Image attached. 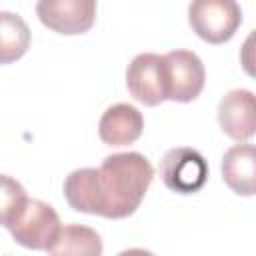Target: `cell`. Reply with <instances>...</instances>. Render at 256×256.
I'll list each match as a JSON object with an SVG mask.
<instances>
[{
  "mask_svg": "<svg viewBox=\"0 0 256 256\" xmlns=\"http://www.w3.org/2000/svg\"><path fill=\"white\" fill-rule=\"evenodd\" d=\"M224 184L238 196H256V144H234L220 162Z\"/></svg>",
  "mask_w": 256,
  "mask_h": 256,
  "instance_id": "cell-10",
  "label": "cell"
},
{
  "mask_svg": "<svg viewBox=\"0 0 256 256\" xmlns=\"http://www.w3.org/2000/svg\"><path fill=\"white\" fill-rule=\"evenodd\" d=\"M2 226L20 246L30 250H50L62 230L58 212L36 198H28L16 214L2 222Z\"/></svg>",
  "mask_w": 256,
  "mask_h": 256,
  "instance_id": "cell-2",
  "label": "cell"
},
{
  "mask_svg": "<svg viewBox=\"0 0 256 256\" xmlns=\"http://www.w3.org/2000/svg\"><path fill=\"white\" fill-rule=\"evenodd\" d=\"M40 22L58 34H84L96 20L94 0H40L36 4Z\"/></svg>",
  "mask_w": 256,
  "mask_h": 256,
  "instance_id": "cell-7",
  "label": "cell"
},
{
  "mask_svg": "<svg viewBox=\"0 0 256 256\" xmlns=\"http://www.w3.org/2000/svg\"><path fill=\"white\" fill-rule=\"evenodd\" d=\"M188 22L198 38L222 44L242 24V8L234 0H196L188 6Z\"/></svg>",
  "mask_w": 256,
  "mask_h": 256,
  "instance_id": "cell-3",
  "label": "cell"
},
{
  "mask_svg": "<svg viewBox=\"0 0 256 256\" xmlns=\"http://www.w3.org/2000/svg\"><path fill=\"white\" fill-rule=\"evenodd\" d=\"M28 200L26 190L22 188L20 182L10 178L8 174L2 176V208H0V222H6L12 214H16L24 202Z\"/></svg>",
  "mask_w": 256,
  "mask_h": 256,
  "instance_id": "cell-13",
  "label": "cell"
},
{
  "mask_svg": "<svg viewBox=\"0 0 256 256\" xmlns=\"http://www.w3.org/2000/svg\"><path fill=\"white\" fill-rule=\"evenodd\" d=\"M116 256H154V254L150 250H144V248H128V250L118 252Z\"/></svg>",
  "mask_w": 256,
  "mask_h": 256,
  "instance_id": "cell-15",
  "label": "cell"
},
{
  "mask_svg": "<svg viewBox=\"0 0 256 256\" xmlns=\"http://www.w3.org/2000/svg\"><path fill=\"white\" fill-rule=\"evenodd\" d=\"M48 256H102V238L90 226L66 224L50 246Z\"/></svg>",
  "mask_w": 256,
  "mask_h": 256,
  "instance_id": "cell-11",
  "label": "cell"
},
{
  "mask_svg": "<svg viewBox=\"0 0 256 256\" xmlns=\"http://www.w3.org/2000/svg\"><path fill=\"white\" fill-rule=\"evenodd\" d=\"M240 64H242V70L248 76L256 78V28L250 30V34L242 42V48H240Z\"/></svg>",
  "mask_w": 256,
  "mask_h": 256,
  "instance_id": "cell-14",
  "label": "cell"
},
{
  "mask_svg": "<svg viewBox=\"0 0 256 256\" xmlns=\"http://www.w3.org/2000/svg\"><path fill=\"white\" fill-rule=\"evenodd\" d=\"M142 130H144L142 112L126 102L108 106L98 122V136L108 146H128L142 136Z\"/></svg>",
  "mask_w": 256,
  "mask_h": 256,
  "instance_id": "cell-9",
  "label": "cell"
},
{
  "mask_svg": "<svg viewBox=\"0 0 256 256\" xmlns=\"http://www.w3.org/2000/svg\"><path fill=\"white\" fill-rule=\"evenodd\" d=\"M154 178L150 160L140 152H118L88 168L80 186V210L104 218L134 214Z\"/></svg>",
  "mask_w": 256,
  "mask_h": 256,
  "instance_id": "cell-1",
  "label": "cell"
},
{
  "mask_svg": "<svg viewBox=\"0 0 256 256\" xmlns=\"http://www.w3.org/2000/svg\"><path fill=\"white\" fill-rule=\"evenodd\" d=\"M160 176L166 188L178 194L198 192L208 178L206 158L188 146L170 148L160 162Z\"/></svg>",
  "mask_w": 256,
  "mask_h": 256,
  "instance_id": "cell-5",
  "label": "cell"
},
{
  "mask_svg": "<svg viewBox=\"0 0 256 256\" xmlns=\"http://www.w3.org/2000/svg\"><path fill=\"white\" fill-rule=\"evenodd\" d=\"M166 98L172 102H192L200 96L206 70L200 56L192 50H170L164 54Z\"/></svg>",
  "mask_w": 256,
  "mask_h": 256,
  "instance_id": "cell-4",
  "label": "cell"
},
{
  "mask_svg": "<svg viewBox=\"0 0 256 256\" xmlns=\"http://www.w3.org/2000/svg\"><path fill=\"white\" fill-rule=\"evenodd\" d=\"M218 124L226 136L244 142L256 134V94L234 88L218 102Z\"/></svg>",
  "mask_w": 256,
  "mask_h": 256,
  "instance_id": "cell-8",
  "label": "cell"
},
{
  "mask_svg": "<svg viewBox=\"0 0 256 256\" xmlns=\"http://www.w3.org/2000/svg\"><path fill=\"white\" fill-rule=\"evenodd\" d=\"M2 32H0V60L2 64H10L12 60H18L24 56L30 44V28L22 20V16L2 10Z\"/></svg>",
  "mask_w": 256,
  "mask_h": 256,
  "instance_id": "cell-12",
  "label": "cell"
},
{
  "mask_svg": "<svg viewBox=\"0 0 256 256\" xmlns=\"http://www.w3.org/2000/svg\"><path fill=\"white\" fill-rule=\"evenodd\" d=\"M126 86L134 100L144 106H158L166 98V70L164 54L142 52L132 58L126 68Z\"/></svg>",
  "mask_w": 256,
  "mask_h": 256,
  "instance_id": "cell-6",
  "label": "cell"
}]
</instances>
